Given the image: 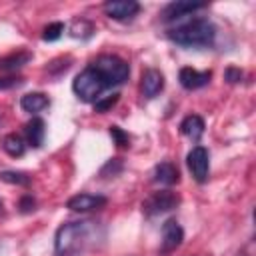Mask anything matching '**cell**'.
I'll return each instance as SVG.
<instances>
[{"label":"cell","instance_id":"obj_1","mask_svg":"<svg viewBox=\"0 0 256 256\" xmlns=\"http://www.w3.org/2000/svg\"><path fill=\"white\" fill-rule=\"evenodd\" d=\"M106 236V230L100 222L84 218L70 220L58 226L54 234V254L56 256H80L100 244Z\"/></svg>","mask_w":256,"mask_h":256},{"label":"cell","instance_id":"obj_2","mask_svg":"<svg viewBox=\"0 0 256 256\" xmlns=\"http://www.w3.org/2000/svg\"><path fill=\"white\" fill-rule=\"evenodd\" d=\"M166 36L184 48H208L216 40V26L208 18H192L176 28H170Z\"/></svg>","mask_w":256,"mask_h":256},{"label":"cell","instance_id":"obj_3","mask_svg":"<svg viewBox=\"0 0 256 256\" xmlns=\"http://www.w3.org/2000/svg\"><path fill=\"white\" fill-rule=\"evenodd\" d=\"M102 78L104 82L110 86H118V84H124L130 76V68L128 64L120 58V56H114V54H102L98 56L92 64H90Z\"/></svg>","mask_w":256,"mask_h":256},{"label":"cell","instance_id":"obj_4","mask_svg":"<svg viewBox=\"0 0 256 256\" xmlns=\"http://www.w3.org/2000/svg\"><path fill=\"white\" fill-rule=\"evenodd\" d=\"M106 88H108V84L92 66H88L80 74H76V78L72 82V90L82 102H96Z\"/></svg>","mask_w":256,"mask_h":256},{"label":"cell","instance_id":"obj_5","mask_svg":"<svg viewBox=\"0 0 256 256\" xmlns=\"http://www.w3.org/2000/svg\"><path fill=\"white\" fill-rule=\"evenodd\" d=\"M180 204V196L172 190H158L152 192L144 202H142V212L146 216H156V214H164L174 210Z\"/></svg>","mask_w":256,"mask_h":256},{"label":"cell","instance_id":"obj_6","mask_svg":"<svg viewBox=\"0 0 256 256\" xmlns=\"http://www.w3.org/2000/svg\"><path fill=\"white\" fill-rule=\"evenodd\" d=\"M186 164H188V170L192 172L196 182H206L208 180L210 156H208V150L204 146H194L186 156Z\"/></svg>","mask_w":256,"mask_h":256},{"label":"cell","instance_id":"obj_7","mask_svg":"<svg viewBox=\"0 0 256 256\" xmlns=\"http://www.w3.org/2000/svg\"><path fill=\"white\" fill-rule=\"evenodd\" d=\"M102 10L108 18L126 22V20H132L140 12V4L136 0H108L104 2Z\"/></svg>","mask_w":256,"mask_h":256},{"label":"cell","instance_id":"obj_8","mask_svg":"<svg viewBox=\"0 0 256 256\" xmlns=\"http://www.w3.org/2000/svg\"><path fill=\"white\" fill-rule=\"evenodd\" d=\"M184 240V230L178 224V220L168 218L162 224V240H160V254H170L174 252Z\"/></svg>","mask_w":256,"mask_h":256},{"label":"cell","instance_id":"obj_9","mask_svg":"<svg viewBox=\"0 0 256 256\" xmlns=\"http://www.w3.org/2000/svg\"><path fill=\"white\" fill-rule=\"evenodd\" d=\"M106 196L102 194H90V192H82L76 194L72 198H68L66 208L72 212H92V210H100L106 206Z\"/></svg>","mask_w":256,"mask_h":256},{"label":"cell","instance_id":"obj_10","mask_svg":"<svg viewBox=\"0 0 256 256\" xmlns=\"http://www.w3.org/2000/svg\"><path fill=\"white\" fill-rule=\"evenodd\" d=\"M206 8V2H190V0H178V2H170L164 6L162 10V20L164 22H170V20H176V18H182L186 14H192L196 10H202Z\"/></svg>","mask_w":256,"mask_h":256},{"label":"cell","instance_id":"obj_11","mask_svg":"<svg viewBox=\"0 0 256 256\" xmlns=\"http://www.w3.org/2000/svg\"><path fill=\"white\" fill-rule=\"evenodd\" d=\"M210 78H212L210 72H200V70L190 68V66H184L178 72V80H180L182 88H186V90H198V88L206 86L210 82Z\"/></svg>","mask_w":256,"mask_h":256},{"label":"cell","instance_id":"obj_12","mask_svg":"<svg viewBox=\"0 0 256 256\" xmlns=\"http://www.w3.org/2000/svg\"><path fill=\"white\" fill-rule=\"evenodd\" d=\"M142 94L146 98H156L164 88V74L156 68H148L142 74Z\"/></svg>","mask_w":256,"mask_h":256},{"label":"cell","instance_id":"obj_13","mask_svg":"<svg viewBox=\"0 0 256 256\" xmlns=\"http://www.w3.org/2000/svg\"><path fill=\"white\" fill-rule=\"evenodd\" d=\"M152 180L158 182V184H164V186L176 184V182L180 180L178 166H176L174 162H170V160H164V162L156 164V168H154V178H152Z\"/></svg>","mask_w":256,"mask_h":256},{"label":"cell","instance_id":"obj_14","mask_svg":"<svg viewBox=\"0 0 256 256\" xmlns=\"http://www.w3.org/2000/svg\"><path fill=\"white\" fill-rule=\"evenodd\" d=\"M24 136H26V144L32 148H40L46 136V124L42 118H32L26 126H24Z\"/></svg>","mask_w":256,"mask_h":256},{"label":"cell","instance_id":"obj_15","mask_svg":"<svg viewBox=\"0 0 256 256\" xmlns=\"http://www.w3.org/2000/svg\"><path fill=\"white\" fill-rule=\"evenodd\" d=\"M20 106L28 114H38L50 106V98L44 92H28L20 98Z\"/></svg>","mask_w":256,"mask_h":256},{"label":"cell","instance_id":"obj_16","mask_svg":"<svg viewBox=\"0 0 256 256\" xmlns=\"http://www.w3.org/2000/svg\"><path fill=\"white\" fill-rule=\"evenodd\" d=\"M204 120L198 116V114H190V116H186L182 122H180V132L184 134V136H188L190 140H194V142H198L200 138H202V134H204Z\"/></svg>","mask_w":256,"mask_h":256},{"label":"cell","instance_id":"obj_17","mask_svg":"<svg viewBox=\"0 0 256 256\" xmlns=\"http://www.w3.org/2000/svg\"><path fill=\"white\" fill-rule=\"evenodd\" d=\"M2 150L12 158H20L26 152V142L20 134H6L2 138Z\"/></svg>","mask_w":256,"mask_h":256},{"label":"cell","instance_id":"obj_18","mask_svg":"<svg viewBox=\"0 0 256 256\" xmlns=\"http://www.w3.org/2000/svg\"><path fill=\"white\" fill-rule=\"evenodd\" d=\"M30 60H32V54H30V52L18 50V52H14V54H10V56L0 58V70L12 72V70H18V68H22L24 64H28Z\"/></svg>","mask_w":256,"mask_h":256},{"label":"cell","instance_id":"obj_19","mask_svg":"<svg viewBox=\"0 0 256 256\" xmlns=\"http://www.w3.org/2000/svg\"><path fill=\"white\" fill-rule=\"evenodd\" d=\"M92 32H94V24H92L90 20H86V18H76V20L70 24V36H72V38H82V40H86V38L92 36Z\"/></svg>","mask_w":256,"mask_h":256},{"label":"cell","instance_id":"obj_20","mask_svg":"<svg viewBox=\"0 0 256 256\" xmlns=\"http://www.w3.org/2000/svg\"><path fill=\"white\" fill-rule=\"evenodd\" d=\"M0 180L8 182V184H16V186H28L30 184V176L24 172H12V170H4L0 172Z\"/></svg>","mask_w":256,"mask_h":256},{"label":"cell","instance_id":"obj_21","mask_svg":"<svg viewBox=\"0 0 256 256\" xmlns=\"http://www.w3.org/2000/svg\"><path fill=\"white\" fill-rule=\"evenodd\" d=\"M62 32H64V24H62V22H52V24H48V26L44 28L42 38H44L46 42H54V40H58V38L62 36Z\"/></svg>","mask_w":256,"mask_h":256},{"label":"cell","instance_id":"obj_22","mask_svg":"<svg viewBox=\"0 0 256 256\" xmlns=\"http://www.w3.org/2000/svg\"><path fill=\"white\" fill-rule=\"evenodd\" d=\"M118 96H120V94H110V96H106V98H98V100L94 102V110L100 112V114L108 112V110L118 102Z\"/></svg>","mask_w":256,"mask_h":256},{"label":"cell","instance_id":"obj_23","mask_svg":"<svg viewBox=\"0 0 256 256\" xmlns=\"http://www.w3.org/2000/svg\"><path fill=\"white\" fill-rule=\"evenodd\" d=\"M110 136L114 138V142H116L118 146H128V142H130L128 134H126L122 128H118V126H110Z\"/></svg>","mask_w":256,"mask_h":256},{"label":"cell","instance_id":"obj_24","mask_svg":"<svg viewBox=\"0 0 256 256\" xmlns=\"http://www.w3.org/2000/svg\"><path fill=\"white\" fill-rule=\"evenodd\" d=\"M224 78H226L230 84H236V82H240V80H242V70H240V68L230 66V68L224 72Z\"/></svg>","mask_w":256,"mask_h":256},{"label":"cell","instance_id":"obj_25","mask_svg":"<svg viewBox=\"0 0 256 256\" xmlns=\"http://www.w3.org/2000/svg\"><path fill=\"white\" fill-rule=\"evenodd\" d=\"M34 206H36V202H34V198H32L30 194H24V196L20 198V210H22V212H32Z\"/></svg>","mask_w":256,"mask_h":256},{"label":"cell","instance_id":"obj_26","mask_svg":"<svg viewBox=\"0 0 256 256\" xmlns=\"http://www.w3.org/2000/svg\"><path fill=\"white\" fill-rule=\"evenodd\" d=\"M20 84H22V78H16V76L0 78V90H6V88H14V86H20Z\"/></svg>","mask_w":256,"mask_h":256},{"label":"cell","instance_id":"obj_27","mask_svg":"<svg viewBox=\"0 0 256 256\" xmlns=\"http://www.w3.org/2000/svg\"><path fill=\"white\" fill-rule=\"evenodd\" d=\"M4 212V206H2V200H0V214Z\"/></svg>","mask_w":256,"mask_h":256}]
</instances>
